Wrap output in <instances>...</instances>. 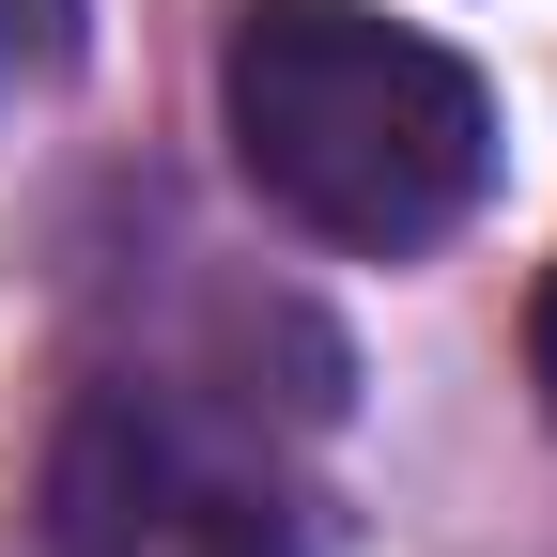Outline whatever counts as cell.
Listing matches in <instances>:
<instances>
[{"label":"cell","mask_w":557,"mask_h":557,"mask_svg":"<svg viewBox=\"0 0 557 557\" xmlns=\"http://www.w3.org/2000/svg\"><path fill=\"white\" fill-rule=\"evenodd\" d=\"M218 109L248 186L325 248H434L496 186V94L434 32L357 16V0H248Z\"/></svg>","instance_id":"obj_1"},{"label":"cell","mask_w":557,"mask_h":557,"mask_svg":"<svg viewBox=\"0 0 557 557\" xmlns=\"http://www.w3.org/2000/svg\"><path fill=\"white\" fill-rule=\"evenodd\" d=\"M527 372H542V403H557V278H542V310H527Z\"/></svg>","instance_id":"obj_3"},{"label":"cell","mask_w":557,"mask_h":557,"mask_svg":"<svg viewBox=\"0 0 557 557\" xmlns=\"http://www.w3.org/2000/svg\"><path fill=\"white\" fill-rule=\"evenodd\" d=\"M47 557H310L248 434L171 387H94L47 434Z\"/></svg>","instance_id":"obj_2"}]
</instances>
